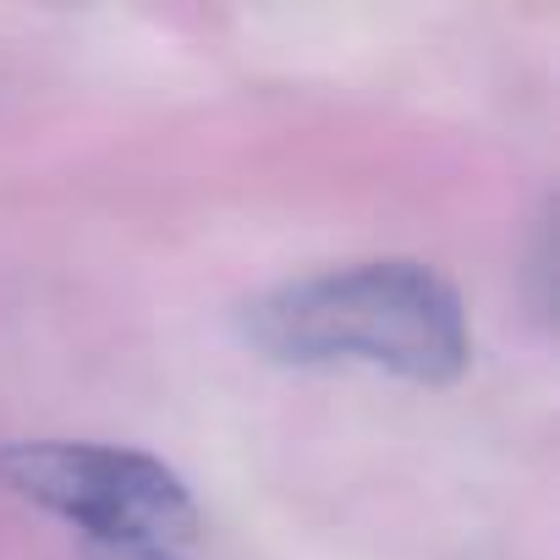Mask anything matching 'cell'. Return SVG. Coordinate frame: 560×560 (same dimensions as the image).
I'll return each instance as SVG.
<instances>
[{"mask_svg":"<svg viewBox=\"0 0 560 560\" xmlns=\"http://www.w3.org/2000/svg\"><path fill=\"white\" fill-rule=\"evenodd\" d=\"M236 330L280 369H380L429 390L456 385L472 363L462 292L418 258L280 280L242 303Z\"/></svg>","mask_w":560,"mask_h":560,"instance_id":"1","label":"cell"},{"mask_svg":"<svg viewBox=\"0 0 560 560\" xmlns=\"http://www.w3.org/2000/svg\"><path fill=\"white\" fill-rule=\"evenodd\" d=\"M0 489L72 522L83 538H149L171 549L198 538V500L187 478L149 451L12 440L0 445Z\"/></svg>","mask_w":560,"mask_h":560,"instance_id":"2","label":"cell"},{"mask_svg":"<svg viewBox=\"0 0 560 560\" xmlns=\"http://www.w3.org/2000/svg\"><path fill=\"white\" fill-rule=\"evenodd\" d=\"M89 560H182V549L171 544H149V538H83Z\"/></svg>","mask_w":560,"mask_h":560,"instance_id":"3","label":"cell"}]
</instances>
